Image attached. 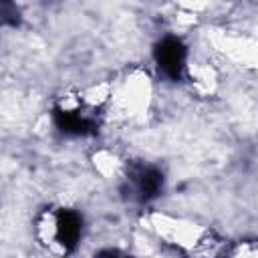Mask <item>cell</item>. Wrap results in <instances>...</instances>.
I'll list each match as a JSON object with an SVG mask.
<instances>
[{
    "label": "cell",
    "mask_w": 258,
    "mask_h": 258,
    "mask_svg": "<svg viewBox=\"0 0 258 258\" xmlns=\"http://www.w3.org/2000/svg\"><path fill=\"white\" fill-rule=\"evenodd\" d=\"M85 232L83 214L73 208H46L38 214L34 224L36 240L56 256H69L77 250Z\"/></svg>",
    "instance_id": "obj_1"
},
{
    "label": "cell",
    "mask_w": 258,
    "mask_h": 258,
    "mask_svg": "<svg viewBox=\"0 0 258 258\" xmlns=\"http://www.w3.org/2000/svg\"><path fill=\"white\" fill-rule=\"evenodd\" d=\"M163 171L151 163H131L123 177V194L139 204L155 200L163 191Z\"/></svg>",
    "instance_id": "obj_2"
},
{
    "label": "cell",
    "mask_w": 258,
    "mask_h": 258,
    "mask_svg": "<svg viewBox=\"0 0 258 258\" xmlns=\"http://www.w3.org/2000/svg\"><path fill=\"white\" fill-rule=\"evenodd\" d=\"M157 71L169 81H181L187 71V46L177 36H163L153 48Z\"/></svg>",
    "instance_id": "obj_3"
},
{
    "label": "cell",
    "mask_w": 258,
    "mask_h": 258,
    "mask_svg": "<svg viewBox=\"0 0 258 258\" xmlns=\"http://www.w3.org/2000/svg\"><path fill=\"white\" fill-rule=\"evenodd\" d=\"M228 248L230 246L222 236H218L212 230H206L200 236H196V240L189 246V254L191 258H226Z\"/></svg>",
    "instance_id": "obj_4"
},
{
    "label": "cell",
    "mask_w": 258,
    "mask_h": 258,
    "mask_svg": "<svg viewBox=\"0 0 258 258\" xmlns=\"http://www.w3.org/2000/svg\"><path fill=\"white\" fill-rule=\"evenodd\" d=\"M226 258H258V240H246L230 246Z\"/></svg>",
    "instance_id": "obj_5"
},
{
    "label": "cell",
    "mask_w": 258,
    "mask_h": 258,
    "mask_svg": "<svg viewBox=\"0 0 258 258\" xmlns=\"http://www.w3.org/2000/svg\"><path fill=\"white\" fill-rule=\"evenodd\" d=\"M93 258H137V256H133L125 250H119V248H103Z\"/></svg>",
    "instance_id": "obj_6"
}]
</instances>
